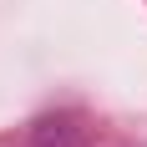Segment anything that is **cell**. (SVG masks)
<instances>
[{"mask_svg": "<svg viewBox=\"0 0 147 147\" xmlns=\"http://www.w3.org/2000/svg\"><path fill=\"white\" fill-rule=\"evenodd\" d=\"M30 147H81V127L71 117H41L30 127Z\"/></svg>", "mask_w": 147, "mask_h": 147, "instance_id": "cell-1", "label": "cell"}]
</instances>
